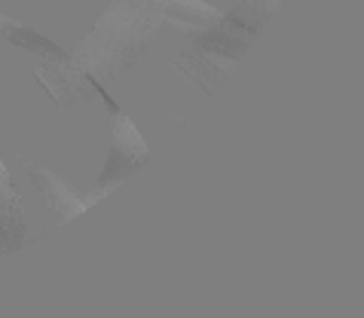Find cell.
<instances>
[{"label":"cell","instance_id":"cell-3","mask_svg":"<svg viewBox=\"0 0 364 318\" xmlns=\"http://www.w3.org/2000/svg\"><path fill=\"white\" fill-rule=\"evenodd\" d=\"M25 169L31 171V181L37 184V190L43 193V199H46V205H49V211L55 214V221H58V223H70L74 218L86 214V211L98 202L92 193L77 190L74 184H68L65 178H58V174H53V171H46V169L34 166V162H25Z\"/></svg>","mask_w":364,"mask_h":318},{"label":"cell","instance_id":"cell-2","mask_svg":"<svg viewBox=\"0 0 364 318\" xmlns=\"http://www.w3.org/2000/svg\"><path fill=\"white\" fill-rule=\"evenodd\" d=\"M154 25H159V13L150 16V6L135 4V0H117L92 34L68 58L89 77H117L141 55V46L154 34Z\"/></svg>","mask_w":364,"mask_h":318},{"label":"cell","instance_id":"cell-7","mask_svg":"<svg viewBox=\"0 0 364 318\" xmlns=\"http://www.w3.org/2000/svg\"><path fill=\"white\" fill-rule=\"evenodd\" d=\"M166 18L181 31H205L220 18V9L202 4V0H166Z\"/></svg>","mask_w":364,"mask_h":318},{"label":"cell","instance_id":"cell-1","mask_svg":"<svg viewBox=\"0 0 364 318\" xmlns=\"http://www.w3.org/2000/svg\"><path fill=\"white\" fill-rule=\"evenodd\" d=\"M267 22V13L251 4H236V9L220 13L211 28L196 37V43L184 55L175 58V68L184 70L190 83H196L202 92H218V86L230 77V70L239 65L248 53L251 40L260 34Z\"/></svg>","mask_w":364,"mask_h":318},{"label":"cell","instance_id":"cell-8","mask_svg":"<svg viewBox=\"0 0 364 318\" xmlns=\"http://www.w3.org/2000/svg\"><path fill=\"white\" fill-rule=\"evenodd\" d=\"M242 4H251V6H257V9H264V13L269 16L272 9L279 6V0H242Z\"/></svg>","mask_w":364,"mask_h":318},{"label":"cell","instance_id":"cell-6","mask_svg":"<svg viewBox=\"0 0 364 318\" xmlns=\"http://www.w3.org/2000/svg\"><path fill=\"white\" fill-rule=\"evenodd\" d=\"M0 34H4L13 46L25 49V53L46 55L49 61H65V58H68V53H65V49L58 46V43H53V40L43 37L40 31H31V28H25V25L13 22L9 16H0Z\"/></svg>","mask_w":364,"mask_h":318},{"label":"cell","instance_id":"cell-5","mask_svg":"<svg viewBox=\"0 0 364 318\" xmlns=\"http://www.w3.org/2000/svg\"><path fill=\"white\" fill-rule=\"evenodd\" d=\"M25 242V214L13 181H0V258L22 248Z\"/></svg>","mask_w":364,"mask_h":318},{"label":"cell","instance_id":"cell-4","mask_svg":"<svg viewBox=\"0 0 364 318\" xmlns=\"http://www.w3.org/2000/svg\"><path fill=\"white\" fill-rule=\"evenodd\" d=\"M37 80H40V86H43L49 95H53V101L62 110L83 105V101H89V98L95 95L92 77L70 65V58L53 61L49 68H37Z\"/></svg>","mask_w":364,"mask_h":318}]
</instances>
